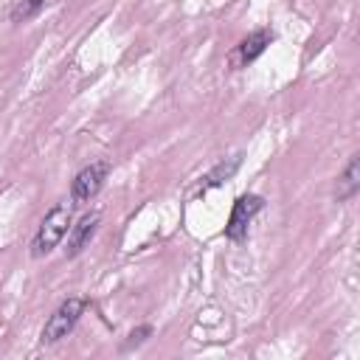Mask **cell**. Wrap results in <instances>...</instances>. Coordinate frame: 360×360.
I'll list each match as a JSON object with an SVG mask.
<instances>
[{
    "label": "cell",
    "instance_id": "cell-1",
    "mask_svg": "<svg viewBox=\"0 0 360 360\" xmlns=\"http://www.w3.org/2000/svg\"><path fill=\"white\" fill-rule=\"evenodd\" d=\"M70 225H73V202H56L53 208H48L31 236V259L51 256L65 242Z\"/></svg>",
    "mask_w": 360,
    "mask_h": 360
},
{
    "label": "cell",
    "instance_id": "cell-2",
    "mask_svg": "<svg viewBox=\"0 0 360 360\" xmlns=\"http://www.w3.org/2000/svg\"><path fill=\"white\" fill-rule=\"evenodd\" d=\"M84 309H87V298H82V295L65 298V301L51 312V318L45 321V326H42V332H39V343H42V346H56L59 340H65V338L76 329V323H79V318L84 315Z\"/></svg>",
    "mask_w": 360,
    "mask_h": 360
},
{
    "label": "cell",
    "instance_id": "cell-3",
    "mask_svg": "<svg viewBox=\"0 0 360 360\" xmlns=\"http://www.w3.org/2000/svg\"><path fill=\"white\" fill-rule=\"evenodd\" d=\"M264 208V197L262 194H239L231 205L228 222H225V239L228 242H245L253 219L259 217V211Z\"/></svg>",
    "mask_w": 360,
    "mask_h": 360
},
{
    "label": "cell",
    "instance_id": "cell-4",
    "mask_svg": "<svg viewBox=\"0 0 360 360\" xmlns=\"http://www.w3.org/2000/svg\"><path fill=\"white\" fill-rule=\"evenodd\" d=\"M112 172V163L110 160H93L87 166H82L70 183V202L73 205H84L90 200H96V194L104 188L107 177Z\"/></svg>",
    "mask_w": 360,
    "mask_h": 360
},
{
    "label": "cell",
    "instance_id": "cell-5",
    "mask_svg": "<svg viewBox=\"0 0 360 360\" xmlns=\"http://www.w3.org/2000/svg\"><path fill=\"white\" fill-rule=\"evenodd\" d=\"M273 39H276V34H273L270 28H253V31H250L248 37H242V39L233 45V51L228 53L231 70H242V68L253 65V62L270 48Z\"/></svg>",
    "mask_w": 360,
    "mask_h": 360
},
{
    "label": "cell",
    "instance_id": "cell-6",
    "mask_svg": "<svg viewBox=\"0 0 360 360\" xmlns=\"http://www.w3.org/2000/svg\"><path fill=\"white\" fill-rule=\"evenodd\" d=\"M98 225H101V211H84V214L70 225V231H68V236H65V248H62L65 259H76L84 248H90V242H93Z\"/></svg>",
    "mask_w": 360,
    "mask_h": 360
},
{
    "label": "cell",
    "instance_id": "cell-7",
    "mask_svg": "<svg viewBox=\"0 0 360 360\" xmlns=\"http://www.w3.org/2000/svg\"><path fill=\"white\" fill-rule=\"evenodd\" d=\"M242 152H236V155H231V158H222V160H217L205 174H202V180H200V191L197 194H205V191H211V188H219V186H225L236 172H239V166H242Z\"/></svg>",
    "mask_w": 360,
    "mask_h": 360
},
{
    "label": "cell",
    "instance_id": "cell-8",
    "mask_svg": "<svg viewBox=\"0 0 360 360\" xmlns=\"http://www.w3.org/2000/svg\"><path fill=\"white\" fill-rule=\"evenodd\" d=\"M360 191V155H352L343 166V172L338 174L335 180V191H332V200L335 202H349L354 200Z\"/></svg>",
    "mask_w": 360,
    "mask_h": 360
},
{
    "label": "cell",
    "instance_id": "cell-9",
    "mask_svg": "<svg viewBox=\"0 0 360 360\" xmlns=\"http://www.w3.org/2000/svg\"><path fill=\"white\" fill-rule=\"evenodd\" d=\"M48 6V0H20L11 11H8V22H14V25H25V22H31L34 17H39V11Z\"/></svg>",
    "mask_w": 360,
    "mask_h": 360
},
{
    "label": "cell",
    "instance_id": "cell-10",
    "mask_svg": "<svg viewBox=\"0 0 360 360\" xmlns=\"http://www.w3.org/2000/svg\"><path fill=\"white\" fill-rule=\"evenodd\" d=\"M152 335H155V326H152V323H138V326H132V329L127 332V340L121 343V352H132V349L143 346Z\"/></svg>",
    "mask_w": 360,
    "mask_h": 360
}]
</instances>
